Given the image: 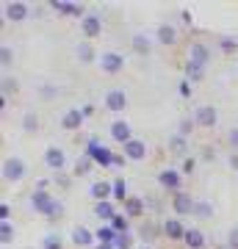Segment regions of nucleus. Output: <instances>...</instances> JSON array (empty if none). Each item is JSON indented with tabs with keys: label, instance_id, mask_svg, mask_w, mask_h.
<instances>
[{
	"label": "nucleus",
	"instance_id": "nucleus-18",
	"mask_svg": "<svg viewBox=\"0 0 238 249\" xmlns=\"http://www.w3.org/2000/svg\"><path fill=\"white\" fill-rule=\"evenodd\" d=\"M158 183L164 188H169V191H175V194H177V191H180V172H177V169H164L158 175Z\"/></svg>",
	"mask_w": 238,
	"mask_h": 249
},
{
	"label": "nucleus",
	"instance_id": "nucleus-26",
	"mask_svg": "<svg viewBox=\"0 0 238 249\" xmlns=\"http://www.w3.org/2000/svg\"><path fill=\"white\" fill-rule=\"evenodd\" d=\"M169 152H175V155H185V152H188V139L180 136V133H175L172 139H169ZM185 158H188V155H185Z\"/></svg>",
	"mask_w": 238,
	"mask_h": 249
},
{
	"label": "nucleus",
	"instance_id": "nucleus-48",
	"mask_svg": "<svg viewBox=\"0 0 238 249\" xmlns=\"http://www.w3.org/2000/svg\"><path fill=\"white\" fill-rule=\"evenodd\" d=\"M230 169L238 172V152H233V155H230Z\"/></svg>",
	"mask_w": 238,
	"mask_h": 249
},
{
	"label": "nucleus",
	"instance_id": "nucleus-39",
	"mask_svg": "<svg viewBox=\"0 0 238 249\" xmlns=\"http://www.w3.org/2000/svg\"><path fill=\"white\" fill-rule=\"evenodd\" d=\"M219 47L224 50V53H233V50L238 47V42H236V39H230V36H221V39H219Z\"/></svg>",
	"mask_w": 238,
	"mask_h": 249
},
{
	"label": "nucleus",
	"instance_id": "nucleus-34",
	"mask_svg": "<svg viewBox=\"0 0 238 249\" xmlns=\"http://www.w3.org/2000/svg\"><path fill=\"white\" fill-rule=\"evenodd\" d=\"M111 227H114L116 235H119V232H130V219H128L125 213H119L114 222H111Z\"/></svg>",
	"mask_w": 238,
	"mask_h": 249
},
{
	"label": "nucleus",
	"instance_id": "nucleus-14",
	"mask_svg": "<svg viewBox=\"0 0 238 249\" xmlns=\"http://www.w3.org/2000/svg\"><path fill=\"white\" fill-rule=\"evenodd\" d=\"M122 152L128 160H144L147 158V144H144V139H133L122 147Z\"/></svg>",
	"mask_w": 238,
	"mask_h": 249
},
{
	"label": "nucleus",
	"instance_id": "nucleus-47",
	"mask_svg": "<svg viewBox=\"0 0 238 249\" xmlns=\"http://www.w3.org/2000/svg\"><path fill=\"white\" fill-rule=\"evenodd\" d=\"M152 224H144V227H141V238H152V230H150Z\"/></svg>",
	"mask_w": 238,
	"mask_h": 249
},
{
	"label": "nucleus",
	"instance_id": "nucleus-27",
	"mask_svg": "<svg viewBox=\"0 0 238 249\" xmlns=\"http://www.w3.org/2000/svg\"><path fill=\"white\" fill-rule=\"evenodd\" d=\"M144 213V202H141L139 196H128V202H125V216L128 219H136V216Z\"/></svg>",
	"mask_w": 238,
	"mask_h": 249
},
{
	"label": "nucleus",
	"instance_id": "nucleus-30",
	"mask_svg": "<svg viewBox=\"0 0 238 249\" xmlns=\"http://www.w3.org/2000/svg\"><path fill=\"white\" fill-rule=\"evenodd\" d=\"M22 130H25V133H36V130H39V119H36L34 111H25V114H22Z\"/></svg>",
	"mask_w": 238,
	"mask_h": 249
},
{
	"label": "nucleus",
	"instance_id": "nucleus-21",
	"mask_svg": "<svg viewBox=\"0 0 238 249\" xmlns=\"http://www.w3.org/2000/svg\"><path fill=\"white\" fill-rule=\"evenodd\" d=\"M133 50H136V53L139 55H150L152 53V36H147V34H136L133 36Z\"/></svg>",
	"mask_w": 238,
	"mask_h": 249
},
{
	"label": "nucleus",
	"instance_id": "nucleus-24",
	"mask_svg": "<svg viewBox=\"0 0 238 249\" xmlns=\"http://www.w3.org/2000/svg\"><path fill=\"white\" fill-rule=\"evenodd\" d=\"M75 55H78V61H83V64H92V61H97L100 58V55H94V47L89 45V42H78Z\"/></svg>",
	"mask_w": 238,
	"mask_h": 249
},
{
	"label": "nucleus",
	"instance_id": "nucleus-38",
	"mask_svg": "<svg viewBox=\"0 0 238 249\" xmlns=\"http://www.w3.org/2000/svg\"><path fill=\"white\" fill-rule=\"evenodd\" d=\"M194 124H197L194 119H180V124H177V133L188 139V136H191V130H194Z\"/></svg>",
	"mask_w": 238,
	"mask_h": 249
},
{
	"label": "nucleus",
	"instance_id": "nucleus-29",
	"mask_svg": "<svg viewBox=\"0 0 238 249\" xmlns=\"http://www.w3.org/2000/svg\"><path fill=\"white\" fill-rule=\"evenodd\" d=\"M42 249H64V238L58 232H47L42 238Z\"/></svg>",
	"mask_w": 238,
	"mask_h": 249
},
{
	"label": "nucleus",
	"instance_id": "nucleus-4",
	"mask_svg": "<svg viewBox=\"0 0 238 249\" xmlns=\"http://www.w3.org/2000/svg\"><path fill=\"white\" fill-rule=\"evenodd\" d=\"M97 64H100V70H103V72H108V75H116V72H122L125 58H122L119 53H114V50H106V53H100Z\"/></svg>",
	"mask_w": 238,
	"mask_h": 249
},
{
	"label": "nucleus",
	"instance_id": "nucleus-44",
	"mask_svg": "<svg viewBox=\"0 0 238 249\" xmlns=\"http://www.w3.org/2000/svg\"><path fill=\"white\" fill-rule=\"evenodd\" d=\"M9 216H11V208L6 202H0V222H9Z\"/></svg>",
	"mask_w": 238,
	"mask_h": 249
},
{
	"label": "nucleus",
	"instance_id": "nucleus-19",
	"mask_svg": "<svg viewBox=\"0 0 238 249\" xmlns=\"http://www.w3.org/2000/svg\"><path fill=\"white\" fill-rule=\"evenodd\" d=\"M83 111H78V108H72V111H67V114L61 116V127L64 130H78L80 124H83Z\"/></svg>",
	"mask_w": 238,
	"mask_h": 249
},
{
	"label": "nucleus",
	"instance_id": "nucleus-5",
	"mask_svg": "<svg viewBox=\"0 0 238 249\" xmlns=\"http://www.w3.org/2000/svg\"><path fill=\"white\" fill-rule=\"evenodd\" d=\"M28 14H31V9L22 0H11V3L3 6V17L9 19V22H22V19H28Z\"/></svg>",
	"mask_w": 238,
	"mask_h": 249
},
{
	"label": "nucleus",
	"instance_id": "nucleus-12",
	"mask_svg": "<svg viewBox=\"0 0 238 249\" xmlns=\"http://www.w3.org/2000/svg\"><path fill=\"white\" fill-rule=\"evenodd\" d=\"M106 108L108 111H114V114H122L125 108H128V94H125L122 89L106 91Z\"/></svg>",
	"mask_w": 238,
	"mask_h": 249
},
{
	"label": "nucleus",
	"instance_id": "nucleus-11",
	"mask_svg": "<svg viewBox=\"0 0 238 249\" xmlns=\"http://www.w3.org/2000/svg\"><path fill=\"white\" fill-rule=\"evenodd\" d=\"M194 199L185 194V191H177L175 196H172V211H175L177 216H188V213H194Z\"/></svg>",
	"mask_w": 238,
	"mask_h": 249
},
{
	"label": "nucleus",
	"instance_id": "nucleus-9",
	"mask_svg": "<svg viewBox=\"0 0 238 249\" xmlns=\"http://www.w3.org/2000/svg\"><path fill=\"white\" fill-rule=\"evenodd\" d=\"M188 61L205 70V64L211 61V47L202 45V42H194V45H188Z\"/></svg>",
	"mask_w": 238,
	"mask_h": 249
},
{
	"label": "nucleus",
	"instance_id": "nucleus-28",
	"mask_svg": "<svg viewBox=\"0 0 238 249\" xmlns=\"http://www.w3.org/2000/svg\"><path fill=\"white\" fill-rule=\"evenodd\" d=\"M111 186H114V202H128V183H125V178H116V180H111Z\"/></svg>",
	"mask_w": 238,
	"mask_h": 249
},
{
	"label": "nucleus",
	"instance_id": "nucleus-32",
	"mask_svg": "<svg viewBox=\"0 0 238 249\" xmlns=\"http://www.w3.org/2000/svg\"><path fill=\"white\" fill-rule=\"evenodd\" d=\"M194 216L197 219H211L213 216V205L208 202V199H200V202L194 205Z\"/></svg>",
	"mask_w": 238,
	"mask_h": 249
},
{
	"label": "nucleus",
	"instance_id": "nucleus-31",
	"mask_svg": "<svg viewBox=\"0 0 238 249\" xmlns=\"http://www.w3.org/2000/svg\"><path fill=\"white\" fill-rule=\"evenodd\" d=\"M94 238H97V244H114V241H116V232H114V227L108 224V227H100V230L94 232Z\"/></svg>",
	"mask_w": 238,
	"mask_h": 249
},
{
	"label": "nucleus",
	"instance_id": "nucleus-15",
	"mask_svg": "<svg viewBox=\"0 0 238 249\" xmlns=\"http://www.w3.org/2000/svg\"><path fill=\"white\" fill-rule=\"evenodd\" d=\"M89 194L94 196L97 202H108V199L114 196V186H111V180H97V183H92ZM111 202H114V199H111Z\"/></svg>",
	"mask_w": 238,
	"mask_h": 249
},
{
	"label": "nucleus",
	"instance_id": "nucleus-6",
	"mask_svg": "<svg viewBox=\"0 0 238 249\" xmlns=\"http://www.w3.org/2000/svg\"><path fill=\"white\" fill-rule=\"evenodd\" d=\"M44 166L53 172H64V166H67V155H64L61 147H47L44 150Z\"/></svg>",
	"mask_w": 238,
	"mask_h": 249
},
{
	"label": "nucleus",
	"instance_id": "nucleus-43",
	"mask_svg": "<svg viewBox=\"0 0 238 249\" xmlns=\"http://www.w3.org/2000/svg\"><path fill=\"white\" fill-rule=\"evenodd\" d=\"M227 244H230V249H238V227H233L227 232Z\"/></svg>",
	"mask_w": 238,
	"mask_h": 249
},
{
	"label": "nucleus",
	"instance_id": "nucleus-45",
	"mask_svg": "<svg viewBox=\"0 0 238 249\" xmlns=\"http://www.w3.org/2000/svg\"><path fill=\"white\" fill-rule=\"evenodd\" d=\"M180 97H191V83H188V80H183V83H180Z\"/></svg>",
	"mask_w": 238,
	"mask_h": 249
},
{
	"label": "nucleus",
	"instance_id": "nucleus-35",
	"mask_svg": "<svg viewBox=\"0 0 238 249\" xmlns=\"http://www.w3.org/2000/svg\"><path fill=\"white\" fill-rule=\"evenodd\" d=\"M11 64H14V53H11L9 45H0V67L3 70H9Z\"/></svg>",
	"mask_w": 238,
	"mask_h": 249
},
{
	"label": "nucleus",
	"instance_id": "nucleus-49",
	"mask_svg": "<svg viewBox=\"0 0 238 249\" xmlns=\"http://www.w3.org/2000/svg\"><path fill=\"white\" fill-rule=\"evenodd\" d=\"M97 249H114V244H97Z\"/></svg>",
	"mask_w": 238,
	"mask_h": 249
},
{
	"label": "nucleus",
	"instance_id": "nucleus-17",
	"mask_svg": "<svg viewBox=\"0 0 238 249\" xmlns=\"http://www.w3.org/2000/svg\"><path fill=\"white\" fill-rule=\"evenodd\" d=\"M185 230H188V227H183V224H180V219H166V222L161 224V232H164L166 238H172V241L183 238Z\"/></svg>",
	"mask_w": 238,
	"mask_h": 249
},
{
	"label": "nucleus",
	"instance_id": "nucleus-10",
	"mask_svg": "<svg viewBox=\"0 0 238 249\" xmlns=\"http://www.w3.org/2000/svg\"><path fill=\"white\" fill-rule=\"evenodd\" d=\"M50 6H53L58 14H67V17H80V19H83V17L89 14V11L80 6V3H72V0H53Z\"/></svg>",
	"mask_w": 238,
	"mask_h": 249
},
{
	"label": "nucleus",
	"instance_id": "nucleus-3",
	"mask_svg": "<svg viewBox=\"0 0 238 249\" xmlns=\"http://www.w3.org/2000/svg\"><path fill=\"white\" fill-rule=\"evenodd\" d=\"M86 155H92L97 166H114V152L108 147H103V144H97V139H89L86 142Z\"/></svg>",
	"mask_w": 238,
	"mask_h": 249
},
{
	"label": "nucleus",
	"instance_id": "nucleus-20",
	"mask_svg": "<svg viewBox=\"0 0 238 249\" xmlns=\"http://www.w3.org/2000/svg\"><path fill=\"white\" fill-rule=\"evenodd\" d=\"M94 241H97V238H94V235H92L86 227H83V224L72 227V244H75V247H92Z\"/></svg>",
	"mask_w": 238,
	"mask_h": 249
},
{
	"label": "nucleus",
	"instance_id": "nucleus-16",
	"mask_svg": "<svg viewBox=\"0 0 238 249\" xmlns=\"http://www.w3.org/2000/svg\"><path fill=\"white\" fill-rule=\"evenodd\" d=\"M94 216H97L100 222H106V224H111L119 216V211H116V205L108 199V202H97L94 205Z\"/></svg>",
	"mask_w": 238,
	"mask_h": 249
},
{
	"label": "nucleus",
	"instance_id": "nucleus-50",
	"mask_svg": "<svg viewBox=\"0 0 238 249\" xmlns=\"http://www.w3.org/2000/svg\"><path fill=\"white\" fill-rule=\"evenodd\" d=\"M141 249H152V247H150V244H144V247H141Z\"/></svg>",
	"mask_w": 238,
	"mask_h": 249
},
{
	"label": "nucleus",
	"instance_id": "nucleus-13",
	"mask_svg": "<svg viewBox=\"0 0 238 249\" xmlns=\"http://www.w3.org/2000/svg\"><path fill=\"white\" fill-rule=\"evenodd\" d=\"M80 31H83L86 39H94V36H100V31H103V19H100L97 14H92V11H89L86 17L80 19Z\"/></svg>",
	"mask_w": 238,
	"mask_h": 249
},
{
	"label": "nucleus",
	"instance_id": "nucleus-8",
	"mask_svg": "<svg viewBox=\"0 0 238 249\" xmlns=\"http://www.w3.org/2000/svg\"><path fill=\"white\" fill-rule=\"evenodd\" d=\"M194 122L200 124V127H216V122H219V111L213 106H200L194 111Z\"/></svg>",
	"mask_w": 238,
	"mask_h": 249
},
{
	"label": "nucleus",
	"instance_id": "nucleus-36",
	"mask_svg": "<svg viewBox=\"0 0 238 249\" xmlns=\"http://www.w3.org/2000/svg\"><path fill=\"white\" fill-rule=\"evenodd\" d=\"M185 80H202V67L185 61Z\"/></svg>",
	"mask_w": 238,
	"mask_h": 249
},
{
	"label": "nucleus",
	"instance_id": "nucleus-1",
	"mask_svg": "<svg viewBox=\"0 0 238 249\" xmlns=\"http://www.w3.org/2000/svg\"><path fill=\"white\" fill-rule=\"evenodd\" d=\"M31 208H34V213L47 216V219H58L64 213V205L58 199H53L47 191H39V188L31 194Z\"/></svg>",
	"mask_w": 238,
	"mask_h": 249
},
{
	"label": "nucleus",
	"instance_id": "nucleus-2",
	"mask_svg": "<svg viewBox=\"0 0 238 249\" xmlns=\"http://www.w3.org/2000/svg\"><path fill=\"white\" fill-rule=\"evenodd\" d=\"M25 178V160L17 158V155H9L3 160V180L6 183H19Z\"/></svg>",
	"mask_w": 238,
	"mask_h": 249
},
{
	"label": "nucleus",
	"instance_id": "nucleus-33",
	"mask_svg": "<svg viewBox=\"0 0 238 249\" xmlns=\"http://www.w3.org/2000/svg\"><path fill=\"white\" fill-rule=\"evenodd\" d=\"M11 241H14V227H11V222H0V244L9 247Z\"/></svg>",
	"mask_w": 238,
	"mask_h": 249
},
{
	"label": "nucleus",
	"instance_id": "nucleus-46",
	"mask_svg": "<svg viewBox=\"0 0 238 249\" xmlns=\"http://www.w3.org/2000/svg\"><path fill=\"white\" fill-rule=\"evenodd\" d=\"M55 183H58V186H70V178H67V175H64V172H55Z\"/></svg>",
	"mask_w": 238,
	"mask_h": 249
},
{
	"label": "nucleus",
	"instance_id": "nucleus-23",
	"mask_svg": "<svg viewBox=\"0 0 238 249\" xmlns=\"http://www.w3.org/2000/svg\"><path fill=\"white\" fill-rule=\"evenodd\" d=\"M183 241H185V247L188 249H205V235L197 230V227H188L185 235H183Z\"/></svg>",
	"mask_w": 238,
	"mask_h": 249
},
{
	"label": "nucleus",
	"instance_id": "nucleus-22",
	"mask_svg": "<svg viewBox=\"0 0 238 249\" xmlns=\"http://www.w3.org/2000/svg\"><path fill=\"white\" fill-rule=\"evenodd\" d=\"M92 169H94V158L83 152V155H80V158L75 160V169H72V175H75V178H86V175H89Z\"/></svg>",
	"mask_w": 238,
	"mask_h": 249
},
{
	"label": "nucleus",
	"instance_id": "nucleus-42",
	"mask_svg": "<svg viewBox=\"0 0 238 249\" xmlns=\"http://www.w3.org/2000/svg\"><path fill=\"white\" fill-rule=\"evenodd\" d=\"M227 144L238 152V127H230V133H227Z\"/></svg>",
	"mask_w": 238,
	"mask_h": 249
},
{
	"label": "nucleus",
	"instance_id": "nucleus-37",
	"mask_svg": "<svg viewBox=\"0 0 238 249\" xmlns=\"http://www.w3.org/2000/svg\"><path fill=\"white\" fill-rule=\"evenodd\" d=\"M114 249H133V235L130 232H119L114 241Z\"/></svg>",
	"mask_w": 238,
	"mask_h": 249
},
{
	"label": "nucleus",
	"instance_id": "nucleus-25",
	"mask_svg": "<svg viewBox=\"0 0 238 249\" xmlns=\"http://www.w3.org/2000/svg\"><path fill=\"white\" fill-rule=\"evenodd\" d=\"M155 39H158L161 45L169 47V45H175V42H177V31L172 25H161L158 31H155Z\"/></svg>",
	"mask_w": 238,
	"mask_h": 249
},
{
	"label": "nucleus",
	"instance_id": "nucleus-41",
	"mask_svg": "<svg viewBox=\"0 0 238 249\" xmlns=\"http://www.w3.org/2000/svg\"><path fill=\"white\" fill-rule=\"evenodd\" d=\"M194 169H197V160H194V158H183V166H180V172H183V175H191Z\"/></svg>",
	"mask_w": 238,
	"mask_h": 249
},
{
	"label": "nucleus",
	"instance_id": "nucleus-7",
	"mask_svg": "<svg viewBox=\"0 0 238 249\" xmlns=\"http://www.w3.org/2000/svg\"><path fill=\"white\" fill-rule=\"evenodd\" d=\"M108 133H111V139H114V142L122 144V147L128 142H133V130H130V124L125 122V119H114V122H111V127H108Z\"/></svg>",
	"mask_w": 238,
	"mask_h": 249
},
{
	"label": "nucleus",
	"instance_id": "nucleus-40",
	"mask_svg": "<svg viewBox=\"0 0 238 249\" xmlns=\"http://www.w3.org/2000/svg\"><path fill=\"white\" fill-rule=\"evenodd\" d=\"M39 94H42L44 100H53L55 94H58V89H55V86H50V83H44L42 89H39Z\"/></svg>",
	"mask_w": 238,
	"mask_h": 249
}]
</instances>
